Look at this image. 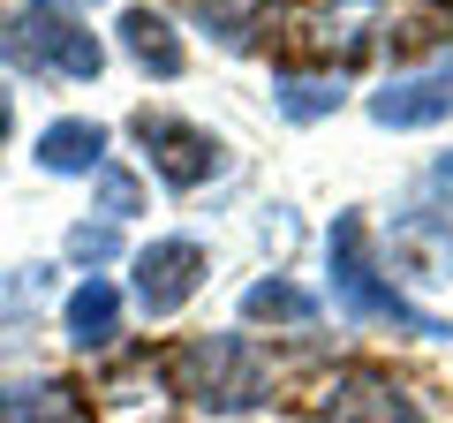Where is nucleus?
Masks as SVG:
<instances>
[{
	"label": "nucleus",
	"instance_id": "nucleus-1",
	"mask_svg": "<svg viewBox=\"0 0 453 423\" xmlns=\"http://www.w3.org/2000/svg\"><path fill=\"white\" fill-rule=\"evenodd\" d=\"M166 386L204 416H250L273 401V356L250 333H196L166 356Z\"/></svg>",
	"mask_w": 453,
	"mask_h": 423
},
{
	"label": "nucleus",
	"instance_id": "nucleus-2",
	"mask_svg": "<svg viewBox=\"0 0 453 423\" xmlns=\"http://www.w3.org/2000/svg\"><path fill=\"white\" fill-rule=\"evenodd\" d=\"M325 273H333V303L348 310V318H363V326H401V333H416V341H446L453 333L446 318L416 310L386 273H378L371 219H363V212H340L333 219V235H325Z\"/></svg>",
	"mask_w": 453,
	"mask_h": 423
},
{
	"label": "nucleus",
	"instance_id": "nucleus-3",
	"mask_svg": "<svg viewBox=\"0 0 453 423\" xmlns=\"http://www.w3.org/2000/svg\"><path fill=\"white\" fill-rule=\"evenodd\" d=\"M0 53L68 83H91L106 68V46L83 31V16L68 0H0Z\"/></svg>",
	"mask_w": 453,
	"mask_h": 423
},
{
	"label": "nucleus",
	"instance_id": "nucleus-4",
	"mask_svg": "<svg viewBox=\"0 0 453 423\" xmlns=\"http://www.w3.org/2000/svg\"><path fill=\"white\" fill-rule=\"evenodd\" d=\"M129 136L144 144V166L166 181V189H196V181H211L226 166V144L211 129H196V121L181 114H159V106H136L129 114Z\"/></svg>",
	"mask_w": 453,
	"mask_h": 423
},
{
	"label": "nucleus",
	"instance_id": "nucleus-5",
	"mask_svg": "<svg viewBox=\"0 0 453 423\" xmlns=\"http://www.w3.org/2000/svg\"><path fill=\"white\" fill-rule=\"evenodd\" d=\"M318 423H423V408L386 363H340L318 393Z\"/></svg>",
	"mask_w": 453,
	"mask_h": 423
},
{
	"label": "nucleus",
	"instance_id": "nucleus-6",
	"mask_svg": "<svg viewBox=\"0 0 453 423\" xmlns=\"http://www.w3.org/2000/svg\"><path fill=\"white\" fill-rule=\"evenodd\" d=\"M204 273H211V258H204V242H189V235H159V242H144V250H136V280H129L136 310H144V318H174V310L204 288Z\"/></svg>",
	"mask_w": 453,
	"mask_h": 423
},
{
	"label": "nucleus",
	"instance_id": "nucleus-7",
	"mask_svg": "<svg viewBox=\"0 0 453 423\" xmlns=\"http://www.w3.org/2000/svg\"><path fill=\"white\" fill-rule=\"evenodd\" d=\"M453 114V53L431 68H408L386 91H371V121L378 129H431V121Z\"/></svg>",
	"mask_w": 453,
	"mask_h": 423
},
{
	"label": "nucleus",
	"instance_id": "nucleus-8",
	"mask_svg": "<svg viewBox=\"0 0 453 423\" xmlns=\"http://www.w3.org/2000/svg\"><path fill=\"white\" fill-rule=\"evenodd\" d=\"M61 333H68V348H113V333H121V288L113 280H83L76 295H68V310H61Z\"/></svg>",
	"mask_w": 453,
	"mask_h": 423
},
{
	"label": "nucleus",
	"instance_id": "nucleus-9",
	"mask_svg": "<svg viewBox=\"0 0 453 423\" xmlns=\"http://www.w3.org/2000/svg\"><path fill=\"white\" fill-rule=\"evenodd\" d=\"M38 166H46V174H98V166H106V129L83 121V114L46 121V136H38Z\"/></svg>",
	"mask_w": 453,
	"mask_h": 423
},
{
	"label": "nucleus",
	"instance_id": "nucleus-10",
	"mask_svg": "<svg viewBox=\"0 0 453 423\" xmlns=\"http://www.w3.org/2000/svg\"><path fill=\"white\" fill-rule=\"evenodd\" d=\"M0 423H83V401L68 378H16L0 386Z\"/></svg>",
	"mask_w": 453,
	"mask_h": 423
},
{
	"label": "nucleus",
	"instance_id": "nucleus-11",
	"mask_svg": "<svg viewBox=\"0 0 453 423\" xmlns=\"http://www.w3.org/2000/svg\"><path fill=\"white\" fill-rule=\"evenodd\" d=\"M121 46H129V61L144 76H181V38H174V23L159 8H129L121 16Z\"/></svg>",
	"mask_w": 453,
	"mask_h": 423
},
{
	"label": "nucleus",
	"instance_id": "nucleus-12",
	"mask_svg": "<svg viewBox=\"0 0 453 423\" xmlns=\"http://www.w3.org/2000/svg\"><path fill=\"white\" fill-rule=\"evenodd\" d=\"M242 318L250 326H318V295L310 288H295V280H257V288L242 295Z\"/></svg>",
	"mask_w": 453,
	"mask_h": 423
},
{
	"label": "nucleus",
	"instance_id": "nucleus-13",
	"mask_svg": "<svg viewBox=\"0 0 453 423\" xmlns=\"http://www.w3.org/2000/svg\"><path fill=\"white\" fill-rule=\"evenodd\" d=\"M181 8H189V16H196V31H211L219 46H250L273 0H181Z\"/></svg>",
	"mask_w": 453,
	"mask_h": 423
},
{
	"label": "nucleus",
	"instance_id": "nucleus-14",
	"mask_svg": "<svg viewBox=\"0 0 453 423\" xmlns=\"http://www.w3.org/2000/svg\"><path fill=\"white\" fill-rule=\"evenodd\" d=\"M340 106V83L333 76H280V114L288 121H318Z\"/></svg>",
	"mask_w": 453,
	"mask_h": 423
},
{
	"label": "nucleus",
	"instance_id": "nucleus-15",
	"mask_svg": "<svg viewBox=\"0 0 453 423\" xmlns=\"http://www.w3.org/2000/svg\"><path fill=\"white\" fill-rule=\"evenodd\" d=\"M91 181H98V212H106L113 227H121V219H129V212H136V181L121 174V166H98Z\"/></svg>",
	"mask_w": 453,
	"mask_h": 423
},
{
	"label": "nucleus",
	"instance_id": "nucleus-16",
	"mask_svg": "<svg viewBox=\"0 0 453 423\" xmlns=\"http://www.w3.org/2000/svg\"><path fill=\"white\" fill-rule=\"evenodd\" d=\"M68 258H83V265L113 258V219H106V227H76V235H68Z\"/></svg>",
	"mask_w": 453,
	"mask_h": 423
},
{
	"label": "nucleus",
	"instance_id": "nucleus-17",
	"mask_svg": "<svg viewBox=\"0 0 453 423\" xmlns=\"http://www.w3.org/2000/svg\"><path fill=\"white\" fill-rule=\"evenodd\" d=\"M8 136H16V83L0 76V144H8Z\"/></svg>",
	"mask_w": 453,
	"mask_h": 423
}]
</instances>
